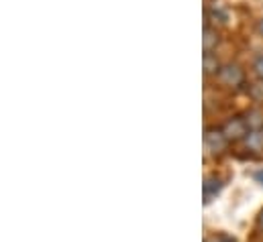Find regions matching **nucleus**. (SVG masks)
Returning a JSON list of instances; mask_svg holds the SVG:
<instances>
[{"instance_id": "1", "label": "nucleus", "mask_w": 263, "mask_h": 242, "mask_svg": "<svg viewBox=\"0 0 263 242\" xmlns=\"http://www.w3.org/2000/svg\"><path fill=\"white\" fill-rule=\"evenodd\" d=\"M261 224H263V218H261Z\"/></svg>"}]
</instances>
